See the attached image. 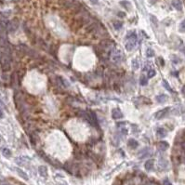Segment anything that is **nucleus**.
Returning <instances> with one entry per match:
<instances>
[{"instance_id":"nucleus-11","label":"nucleus","mask_w":185,"mask_h":185,"mask_svg":"<svg viewBox=\"0 0 185 185\" xmlns=\"http://www.w3.org/2000/svg\"><path fill=\"white\" fill-rule=\"evenodd\" d=\"M38 173H39V175L41 177L47 178L48 177V168L45 166H40L38 167Z\"/></svg>"},{"instance_id":"nucleus-30","label":"nucleus","mask_w":185,"mask_h":185,"mask_svg":"<svg viewBox=\"0 0 185 185\" xmlns=\"http://www.w3.org/2000/svg\"><path fill=\"white\" fill-rule=\"evenodd\" d=\"M163 183H164V185H172L171 182L167 180V179H166V180H164V181H163Z\"/></svg>"},{"instance_id":"nucleus-16","label":"nucleus","mask_w":185,"mask_h":185,"mask_svg":"<svg viewBox=\"0 0 185 185\" xmlns=\"http://www.w3.org/2000/svg\"><path fill=\"white\" fill-rule=\"evenodd\" d=\"M127 144H128V146H129L131 149H136L137 147L139 146V142L135 139H130L129 141H128V142H127Z\"/></svg>"},{"instance_id":"nucleus-32","label":"nucleus","mask_w":185,"mask_h":185,"mask_svg":"<svg viewBox=\"0 0 185 185\" xmlns=\"http://www.w3.org/2000/svg\"><path fill=\"white\" fill-rule=\"evenodd\" d=\"M117 15H118L119 17H122V18H123V17H125V16H126V14L124 13V12H118Z\"/></svg>"},{"instance_id":"nucleus-10","label":"nucleus","mask_w":185,"mask_h":185,"mask_svg":"<svg viewBox=\"0 0 185 185\" xmlns=\"http://www.w3.org/2000/svg\"><path fill=\"white\" fill-rule=\"evenodd\" d=\"M155 99H156L159 103H165L166 102H167L168 97H167L166 94H160V95H157V96L155 97Z\"/></svg>"},{"instance_id":"nucleus-25","label":"nucleus","mask_w":185,"mask_h":185,"mask_svg":"<svg viewBox=\"0 0 185 185\" xmlns=\"http://www.w3.org/2000/svg\"><path fill=\"white\" fill-rule=\"evenodd\" d=\"M179 31L181 33H185V20H183L179 26Z\"/></svg>"},{"instance_id":"nucleus-13","label":"nucleus","mask_w":185,"mask_h":185,"mask_svg":"<svg viewBox=\"0 0 185 185\" xmlns=\"http://www.w3.org/2000/svg\"><path fill=\"white\" fill-rule=\"evenodd\" d=\"M172 6H173V7H175L177 10H180V11L182 10V3H181V0H173V1H172Z\"/></svg>"},{"instance_id":"nucleus-1","label":"nucleus","mask_w":185,"mask_h":185,"mask_svg":"<svg viewBox=\"0 0 185 185\" xmlns=\"http://www.w3.org/2000/svg\"><path fill=\"white\" fill-rule=\"evenodd\" d=\"M127 42L126 43V49L128 51L132 50L137 45V35H135L134 32L128 33V35H127Z\"/></svg>"},{"instance_id":"nucleus-29","label":"nucleus","mask_w":185,"mask_h":185,"mask_svg":"<svg viewBox=\"0 0 185 185\" xmlns=\"http://www.w3.org/2000/svg\"><path fill=\"white\" fill-rule=\"evenodd\" d=\"M158 60L160 61V65L164 66V65H165V60H164V59H163L162 57H159V58H158Z\"/></svg>"},{"instance_id":"nucleus-15","label":"nucleus","mask_w":185,"mask_h":185,"mask_svg":"<svg viewBox=\"0 0 185 185\" xmlns=\"http://www.w3.org/2000/svg\"><path fill=\"white\" fill-rule=\"evenodd\" d=\"M168 167V162L167 159L165 158H160L159 160V167H161L162 169H166Z\"/></svg>"},{"instance_id":"nucleus-8","label":"nucleus","mask_w":185,"mask_h":185,"mask_svg":"<svg viewBox=\"0 0 185 185\" xmlns=\"http://www.w3.org/2000/svg\"><path fill=\"white\" fill-rule=\"evenodd\" d=\"M156 135H157L158 138L163 139V138L167 136V131L165 129V128H163V127H159V128L156 130Z\"/></svg>"},{"instance_id":"nucleus-18","label":"nucleus","mask_w":185,"mask_h":185,"mask_svg":"<svg viewBox=\"0 0 185 185\" xmlns=\"http://www.w3.org/2000/svg\"><path fill=\"white\" fill-rule=\"evenodd\" d=\"M120 5L123 7H125L127 10H130V9H131V4H130V2H128V1H121Z\"/></svg>"},{"instance_id":"nucleus-12","label":"nucleus","mask_w":185,"mask_h":185,"mask_svg":"<svg viewBox=\"0 0 185 185\" xmlns=\"http://www.w3.org/2000/svg\"><path fill=\"white\" fill-rule=\"evenodd\" d=\"M157 147H158V149H159L160 151L164 152V151H167V149H168L169 144L167 143V141H160L159 143L157 144Z\"/></svg>"},{"instance_id":"nucleus-26","label":"nucleus","mask_w":185,"mask_h":185,"mask_svg":"<svg viewBox=\"0 0 185 185\" xmlns=\"http://www.w3.org/2000/svg\"><path fill=\"white\" fill-rule=\"evenodd\" d=\"M95 26H96V25H95L94 23H92V24H90V25H88V27H87V32H88V33H91L95 29Z\"/></svg>"},{"instance_id":"nucleus-36","label":"nucleus","mask_w":185,"mask_h":185,"mask_svg":"<svg viewBox=\"0 0 185 185\" xmlns=\"http://www.w3.org/2000/svg\"><path fill=\"white\" fill-rule=\"evenodd\" d=\"M182 149L184 150V152H185V142H183L182 143Z\"/></svg>"},{"instance_id":"nucleus-14","label":"nucleus","mask_w":185,"mask_h":185,"mask_svg":"<svg viewBox=\"0 0 185 185\" xmlns=\"http://www.w3.org/2000/svg\"><path fill=\"white\" fill-rule=\"evenodd\" d=\"M15 170H16V172L18 173L19 176L21 177V178H22L23 180H25V181H28V180H29V178H28V176H27V174H26L24 171H22L21 169L16 167V168H15Z\"/></svg>"},{"instance_id":"nucleus-7","label":"nucleus","mask_w":185,"mask_h":185,"mask_svg":"<svg viewBox=\"0 0 185 185\" xmlns=\"http://www.w3.org/2000/svg\"><path fill=\"white\" fill-rule=\"evenodd\" d=\"M140 158L141 159H143L145 157H148L152 155V152H151V149L150 148H144L140 152Z\"/></svg>"},{"instance_id":"nucleus-4","label":"nucleus","mask_w":185,"mask_h":185,"mask_svg":"<svg viewBox=\"0 0 185 185\" xmlns=\"http://www.w3.org/2000/svg\"><path fill=\"white\" fill-rule=\"evenodd\" d=\"M169 110H170V108H169V107H167V108H164V109H162V110H160V111L156 112V113H155V119L160 120V119H163L164 117H166V116L167 115V113H169Z\"/></svg>"},{"instance_id":"nucleus-34","label":"nucleus","mask_w":185,"mask_h":185,"mask_svg":"<svg viewBox=\"0 0 185 185\" xmlns=\"http://www.w3.org/2000/svg\"><path fill=\"white\" fill-rule=\"evenodd\" d=\"M3 115H4V113H3L2 109L0 108V118H2V117H3Z\"/></svg>"},{"instance_id":"nucleus-27","label":"nucleus","mask_w":185,"mask_h":185,"mask_svg":"<svg viewBox=\"0 0 185 185\" xmlns=\"http://www.w3.org/2000/svg\"><path fill=\"white\" fill-rule=\"evenodd\" d=\"M156 74V72H155V70H150L148 72V78H152V77H153Z\"/></svg>"},{"instance_id":"nucleus-24","label":"nucleus","mask_w":185,"mask_h":185,"mask_svg":"<svg viewBox=\"0 0 185 185\" xmlns=\"http://www.w3.org/2000/svg\"><path fill=\"white\" fill-rule=\"evenodd\" d=\"M132 67H133V69H135V70L139 69L140 63H139V60H137V59H134V60H132Z\"/></svg>"},{"instance_id":"nucleus-21","label":"nucleus","mask_w":185,"mask_h":185,"mask_svg":"<svg viewBox=\"0 0 185 185\" xmlns=\"http://www.w3.org/2000/svg\"><path fill=\"white\" fill-rule=\"evenodd\" d=\"M113 27L115 28L116 30H120L121 28L123 27V22L120 21H113Z\"/></svg>"},{"instance_id":"nucleus-20","label":"nucleus","mask_w":185,"mask_h":185,"mask_svg":"<svg viewBox=\"0 0 185 185\" xmlns=\"http://www.w3.org/2000/svg\"><path fill=\"white\" fill-rule=\"evenodd\" d=\"M162 84H163V86H164V88L167 89V90H168L169 92H173V90H172V88H171V87H170V85H169L168 83H167V80H163L162 81Z\"/></svg>"},{"instance_id":"nucleus-28","label":"nucleus","mask_w":185,"mask_h":185,"mask_svg":"<svg viewBox=\"0 0 185 185\" xmlns=\"http://www.w3.org/2000/svg\"><path fill=\"white\" fill-rule=\"evenodd\" d=\"M151 21H152V22H155V25H157V19L155 18V16H153V15H151Z\"/></svg>"},{"instance_id":"nucleus-33","label":"nucleus","mask_w":185,"mask_h":185,"mask_svg":"<svg viewBox=\"0 0 185 185\" xmlns=\"http://www.w3.org/2000/svg\"><path fill=\"white\" fill-rule=\"evenodd\" d=\"M90 1H91V3H92V4H95V5L99 4V1H98V0H90Z\"/></svg>"},{"instance_id":"nucleus-2","label":"nucleus","mask_w":185,"mask_h":185,"mask_svg":"<svg viewBox=\"0 0 185 185\" xmlns=\"http://www.w3.org/2000/svg\"><path fill=\"white\" fill-rule=\"evenodd\" d=\"M0 64H1V68L4 72H9L11 69V65H10V58L7 53H5L1 56L0 58Z\"/></svg>"},{"instance_id":"nucleus-3","label":"nucleus","mask_w":185,"mask_h":185,"mask_svg":"<svg viewBox=\"0 0 185 185\" xmlns=\"http://www.w3.org/2000/svg\"><path fill=\"white\" fill-rule=\"evenodd\" d=\"M123 52L120 49H114L112 54V60H113V63H120L121 60H123Z\"/></svg>"},{"instance_id":"nucleus-5","label":"nucleus","mask_w":185,"mask_h":185,"mask_svg":"<svg viewBox=\"0 0 185 185\" xmlns=\"http://www.w3.org/2000/svg\"><path fill=\"white\" fill-rule=\"evenodd\" d=\"M18 27H19V21L15 19V20L9 21V22L7 23V29L9 32H15V31L18 29Z\"/></svg>"},{"instance_id":"nucleus-17","label":"nucleus","mask_w":185,"mask_h":185,"mask_svg":"<svg viewBox=\"0 0 185 185\" xmlns=\"http://www.w3.org/2000/svg\"><path fill=\"white\" fill-rule=\"evenodd\" d=\"M170 60H171V61L173 63H175V64H178V63H181V58H179L178 56L177 55H171L170 56Z\"/></svg>"},{"instance_id":"nucleus-9","label":"nucleus","mask_w":185,"mask_h":185,"mask_svg":"<svg viewBox=\"0 0 185 185\" xmlns=\"http://www.w3.org/2000/svg\"><path fill=\"white\" fill-rule=\"evenodd\" d=\"M153 165H155V161H153V159H149L147 160L145 162V164H144V167H145V169L147 171H151V170L153 168Z\"/></svg>"},{"instance_id":"nucleus-6","label":"nucleus","mask_w":185,"mask_h":185,"mask_svg":"<svg viewBox=\"0 0 185 185\" xmlns=\"http://www.w3.org/2000/svg\"><path fill=\"white\" fill-rule=\"evenodd\" d=\"M112 116H113V119H120L122 118L123 116V113L121 112V110L119 108H115V109H113V111H112Z\"/></svg>"},{"instance_id":"nucleus-23","label":"nucleus","mask_w":185,"mask_h":185,"mask_svg":"<svg viewBox=\"0 0 185 185\" xmlns=\"http://www.w3.org/2000/svg\"><path fill=\"white\" fill-rule=\"evenodd\" d=\"M140 84L141 86H146L148 84V81H147V78H146L144 75H141V78H140Z\"/></svg>"},{"instance_id":"nucleus-22","label":"nucleus","mask_w":185,"mask_h":185,"mask_svg":"<svg viewBox=\"0 0 185 185\" xmlns=\"http://www.w3.org/2000/svg\"><path fill=\"white\" fill-rule=\"evenodd\" d=\"M146 56H147L148 58H152V57H153V56H155V51H153V49H151V48H149V49H146Z\"/></svg>"},{"instance_id":"nucleus-35","label":"nucleus","mask_w":185,"mask_h":185,"mask_svg":"<svg viewBox=\"0 0 185 185\" xmlns=\"http://www.w3.org/2000/svg\"><path fill=\"white\" fill-rule=\"evenodd\" d=\"M181 92H182V94L185 96V86H183L182 88H181Z\"/></svg>"},{"instance_id":"nucleus-31","label":"nucleus","mask_w":185,"mask_h":185,"mask_svg":"<svg viewBox=\"0 0 185 185\" xmlns=\"http://www.w3.org/2000/svg\"><path fill=\"white\" fill-rule=\"evenodd\" d=\"M3 144H4V139H3V137L0 135V147H2Z\"/></svg>"},{"instance_id":"nucleus-19","label":"nucleus","mask_w":185,"mask_h":185,"mask_svg":"<svg viewBox=\"0 0 185 185\" xmlns=\"http://www.w3.org/2000/svg\"><path fill=\"white\" fill-rule=\"evenodd\" d=\"M2 153H3V155H4L5 157H7V158H9L10 156H11V152H10V150L9 149H7V148H4L2 150Z\"/></svg>"},{"instance_id":"nucleus-37","label":"nucleus","mask_w":185,"mask_h":185,"mask_svg":"<svg viewBox=\"0 0 185 185\" xmlns=\"http://www.w3.org/2000/svg\"><path fill=\"white\" fill-rule=\"evenodd\" d=\"M6 185H9V184H6Z\"/></svg>"}]
</instances>
